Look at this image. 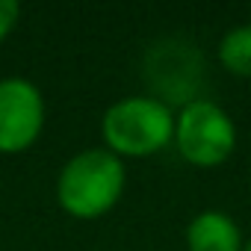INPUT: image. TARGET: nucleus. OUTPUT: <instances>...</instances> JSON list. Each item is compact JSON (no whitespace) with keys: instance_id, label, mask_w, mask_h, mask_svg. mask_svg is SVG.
I'll list each match as a JSON object with an SVG mask.
<instances>
[{"instance_id":"1","label":"nucleus","mask_w":251,"mask_h":251,"mask_svg":"<svg viewBox=\"0 0 251 251\" xmlns=\"http://www.w3.org/2000/svg\"><path fill=\"white\" fill-rule=\"evenodd\" d=\"M124 186V160L106 148H86L62 166L56 177V201L71 219L95 222L121 201Z\"/></svg>"},{"instance_id":"2","label":"nucleus","mask_w":251,"mask_h":251,"mask_svg":"<svg viewBox=\"0 0 251 251\" xmlns=\"http://www.w3.org/2000/svg\"><path fill=\"white\" fill-rule=\"evenodd\" d=\"M103 148L115 157H151L175 139V109L151 95H130L100 115Z\"/></svg>"},{"instance_id":"3","label":"nucleus","mask_w":251,"mask_h":251,"mask_svg":"<svg viewBox=\"0 0 251 251\" xmlns=\"http://www.w3.org/2000/svg\"><path fill=\"white\" fill-rule=\"evenodd\" d=\"M142 80L151 98L166 106H189L201 100L207 83V59L201 48L186 36H163L148 45L142 56Z\"/></svg>"},{"instance_id":"4","label":"nucleus","mask_w":251,"mask_h":251,"mask_svg":"<svg viewBox=\"0 0 251 251\" xmlns=\"http://www.w3.org/2000/svg\"><path fill=\"white\" fill-rule=\"evenodd\" d=\"M177 154L195 169H216L227 163L236 148V124L216 100L201 98L175 112V139Z\"/></svg>"},{"instance_id":"5","label":"nucleus","mask_w":251,"mask_h":251,"mask_svg":"<svg viewBox=\"0 0 251 251\" xmlns=\"http://www.w3.org/2000/svg\"><path fill=\"white\" fill-rule=\"evenodd\" d=\"M45 130V95L27 77L0 80V154H21Z\"/></svg>"},{"instance_id":"6","label":"nucleus","mask_w":251,"mask_h":251,"mask_svg":"<svg viewBox=\"0 0 251 251\" xmlns=\"http://www.w3.org/2000/svg\"><path fill=\"white\" fill-rule=\"evenodd\" d=\"M242 230L225 210H201L186 225V251H242Z\"/></svg>"},{"instance_id":"7","label":"nucleus","mask_w":251,"mask_h":251,"mask_svg":"<svg viewBox=\"0 0 251 251\" xmlns=\"http://www.w3.org/2000/svg\"><path fill=\"white\" fill-rule=\"evenodd\" d=\"M216 56L233 77H251V24H239L219 39Z\"/></svg>"},{"instance_id":"8","label":"nucleus","mask_w":251,"mask_h":251,"mask_svg":"<svg viewBox=\"0 0 251 251\" xmlns=\"http://www.w3.org/2000/svg\"><path fill=\"white\" fill-rule=\"evenodd\" d=\"M18 18H21V6L15 0H0V42L15 30Z\"/></svg>"},{"instance_id":"9","label":"nucleus","mask_w":251,"mask_h":251,"mask_svg":"<svg viewBox=\"0 0 251 251\" xmlns=\"http://www.w3.org/2000/svg\"><path fill=\"white\" fill-rule=\"evenodd\" d=\"M242 251H251V236H248V239L242 242Z\"/></svg>"}]
</instances>
